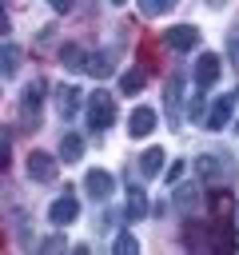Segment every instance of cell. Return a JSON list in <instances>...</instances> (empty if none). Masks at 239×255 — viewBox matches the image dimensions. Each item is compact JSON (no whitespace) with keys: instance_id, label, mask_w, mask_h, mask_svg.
Wrapping results in <instances>:
<instances>
[{"instance_id":"obj_12","label":"cell","mask_w":239,"mask_h":255,"mask_svg":"<svg viewBox=\"0 0 239 255\" xmlns=\"http://www.w3.org/2000/svg\"><path fill=\"white\" fill-rule=\"evenodd\" d=\"M80 72H92L96 80H108V76H112V56H108V52H88Z\"/></svg>"},{"instance_id":"obj_13","label":"cell","mask_w":239,"mask_h":255,"mask_svg":"<svg viewBox=\"0 0 239 255\" xmlns=\"http://www.w3.org/2000/svg\"><path fill=\"white\" fill-rule=\"evenodd\" d=\"M76 108H80V92H76V88H68V84H64V88H56V112H60L64 120H72V116H76Z\"/></svg>"},{"instance_id":"obj_32","label":"cell","mask_w":239,"mask_h":255,"mask_svg":"<svg viewBox=\"0 0 239 255\" xmlns=\"http://www.w3.org/2000/svg\"><path fill=\"white\" fill-rule=\"evenodd\" d=\"M112 4H123V0H112Z\"/></svg>"},{"instance_id":"obj_20","label":"cell","mask_w":239,"mask_h":255,"mask_svg":"<svg viewBox=\"0 0 239 255\" xmlns=\"http://www.w3.org/2000/svg\"><path fill=\"white\" fill-rule=\"evenodd\" d=\"M112 251H116V255H135V251H139V243H135V235L120 231V235L112 239Z\"/></svg>"},{"instance_id":"obj_25","label":"cell","mask_w":239,"mask_h":255,"mask_svg":"<svg viewBox=\"0 0 239 255\" xmlns=\"http://www.w3.org/2000/svg\"><path fill=\"white\" fill-rule=\"evenodd\" d=\"M211 211H215V215H227V211H235V199H231L227 191H215V195H211Z\"/></svg>"},{"instance_id":"obj_23","label":"cell","mask_w":239,"mask_h":255,"mask_svg":"<svg viewBox=\"0 0 239 255\" xmlns=\"http://www.w3.org/2000/svg\"><path fill=\"white\" fill-rule=\"evenodd\" d=\"M20 48L16 44H4V76H16V68H20Z\"/></svg>"},{"instance_id":"obj_1","label":"cell","mask_w":239,"mask_h":255,"mask_svg":"<svg viewBox=\"0 0 239 255\" xmlns=\"http://www.w3.org/2000/svg\"><path fill=\"white\" fill-rule=\"evenodd\" d=\"M84 116H88V128H96V131H104V128H112V120H116V96H112V92H104V88H96V92H88V104H84Z\"/></svg>"},{"instance_id":"obj_28","label":"cell","mask_w":239,"mask_h":255,"mask_svg":"<svg viewBox=\"0 0 239 255\" xmlns=\"http://www.w3.org/2000/svg\"><path fill=\"white\" fill-rule=\"evenodd\" d=\"M179 175H183V159H175V163H171V167L163 171V179H167V183H175Z\"/></svg>"},{"instance_id":"obj_26","label":"cell","mask_w":239,"mask_h":255,"mask_svg":"<svg viewBox=\"0 0 239 255\" xmlns=\"http://www.w3.org/2000/svg\"><path fill=\"white\" fill-rule=\"evenodd\" d=\"M187 116H191V120H203V116H207V104H203V96H191V104H187Z\"/></svg>"},{"instance_id":"obj_16","label":"cell","mask_w":239,"mask_h":255,"mask_svg":"<svg viewBox=\"0 0 239 255\" xmlns=\"http://www.w3.org/2000/svg\"><path fill=\"white\" fill-rule=\"evenodd\" d=\"M147 211H151V203H147L143 187H127V219H143Z\"/></svg>"},{"instance_id":"obj_7","label":"cell","mask_w":239,"mask_h":255,"mask_svg":"<svg viewBox=\"0 0 239 255\" xmlns=\"http://www.w3.org/2000/svg\"><path fill=\"white\" fill-rule=\"evenodd\" d=\"M179 96H183V72H171L167 84H163V104H167L171 128H179Z\"/></svg>"},{"instance_id":"obj_18","label":"cell","mask_w":239,"mask_h":255,"mask_svg":"<svg viewBox=\"0 0 239 255\" xmlns=\"http://www.w3.org/2000/svg\"><path fill=\"white\" fill-rule=\"evenodd\" d=\"M195 167H199V175H203V183H215V179L223 175V163H219L215 155H199V159H195Z\"/></svg>"},{"instance_id":"obj_24","label":"cell","mask_w":239,"mask_h":255,"mask_svg":"<svg viewBox=\"0 0 239 255\" xmlns=\"http://www.w3.org/2000/svg\"><path fill=\"white\" fill-rule=\"evenodd\" d=\"M227 60H231V64L239 68V20H235V24L227 28Z\"/></svg>"},{"instance_id":"obj_9","label":"cell","mask_w":239,"mask_h":255,"mask_svg":"<svg viewBox=\"0 0 239 255\" xmlns=\"http://www.w3.org/2000/svg\"><path fill=\"white\" fill-rule=\"evenodd\" d=\"M56 159H60V155L32 151V155H28V175H32L36 183H48V179H56Z\"/></svg>"},{"instance_id":"obj_27","label":"cell","mask_w":239,"mask_h":255,"mask_svg":"<svg viewBox=\"0 0 239 255\" xmlns=\"http://www.w3.org/2000/svg\"><path fill=\"white\" fill-rule=\"evenodd\" d=\"M64 247H68V243H64V235H48V239L40 243V251H44V255H52V251H64Z\"/></svg>"},{"instance_id":"obj_8","label":"cell","mask_w":239,"mask_h":255,"mask_svg":"<svg viewBox=\"0 0 239 255\" xmlns=\"http://www.w3.org/2000/svg\"><path fill=\"white\" fill-rule=\"evenodd\" d=\"M76 215H80V199H76V195H60V199H52V207H48V219H52L56 227L76 223Z\"/></svg>"},{"instance_id":"obj_31","label":"cell","mask_w":239,"mask_h":255,"mask_svg":"<svg viewBox=\"0 0 239 255\" xmlns=\"http://www.w3.org/2000/svg\"><path fill=\"white\" fill-rule=\"evenodd\" d=\"M223 4H227V0H207V8H223Z\"/></svg>"},{"instance_id":"obj_6","label":"cell","mask_w":239,"mask_h":255,"mask_svg":"<svg viewBox=\"0 0 239 255\" xmlns=\"http://www.w3.org/2000/svg\"><path fill=\"white\" fill-rule=\"evenodd\" d=\"M84 191H88V199H96V203H104L112 191H116V179L108 175V171H100V167H92L88 175H84Z\"/></svg>"},{"instance_id":"obj_17","label":"cell","mask_w":239,"mask_h":255,"mask_svg":"<svg viewBox=\"0 0 239 255\" xmlns=\"http://www.w3.org/2000/svg\"><path fill=\"white\" fill-rule=\"evenodd\" d=\"M143 80H147L143 68H127V72L120 76V92H123V96H135V92L143 88Z\"/></svg>"},{"instance_id":"obj_19","label":"cell","mask_w":239,"mask_h":255,"mask_svg":"<svg viewBox=\"0 0 239 255\" xmlns=\"http://www.w3.org/2000/svg\"><path fill=\"white\" fill-rule=\"evenodd\" d=\"M179 0H139V12L151 20V16H163V12H171Z\"/></svg>"},{"instance_id":"obj_21","label":"cell","mask_w":239,"mask_h":255,"mask_svg":"<svg viewBox=\"0 0 239 255\" xmlns=\"http://www.w3.org/2000/svg\"><path fill=\"white\" fill-rule=\"evenodd\" d=\"M175 203L191 211V207L199 203V191H195V183H183V187H175Z\"/></svg>"},{"instance_id":"obj_4","label":"cell","mask_w":239,"mask_h":255,"mask_svg":"<svg viewBox=\"0 0 239 255\" xmlns=\"http://www.w3.org/2000/svg\"><path fill=\"white\" fill-rule=\"evenodd\" d=\"M155 124H159V112L147 108V104H139V108L127 116V135H131V139H143V135L155 131Z\"/></svg>"},{"instance_id":"obj_30","label":"cell","mask_w":239,"mask_h":255,"mask_svg":"<svg viewBox=\"0 0 239 255\" xmlns=\"http://www.w3.org/2000/svg\"><path fill=\"white\" fill-rule=\"evenodd\" d=\"M231 219H235V223H231V227H235V231H239V203H235V211H231Z\"/></svg>"},{"instance_id":"obj_5","label":"cell","mask_w":239,"mask_h":255,"mask_svg":"<svg viewBox=\"0 0 239 255\" xmlns=\"http://www.w3.org/2000/svg\"><path fill=\"white\" fill-rule=\"evenodd\" d=\"M163 44H167L171 52H191V48L199 44V28H195V24H175V28H167Z\"/></svg>"},{"instance_id":"obj_11","label":"cell","mask_w":239,"mask_h":255,"mask_svg":"<svg viewBox=\"0 0 239 255\" xmlns=\"http://www.w3.org/2000/svg\"><path fill=\"white\" fill-rule=\"evenodd\" d=\"M231 108H235V96H219L211 108H207V116H203V124L215 131V128H223L227 120H231Z\"/></svg>"},{"instance_id":"obj_2","label":"cell","mask_w":239,"mask_h":255,"mask_svg":"<svg viewBox=\"0 0 239 255\" xmlns=\"http://www.w3.org/2000/svg\"><path fill=\"white\" fill-rule=\"evenodd\" d=\"M219 76H223V60H219L215 52H203V56L195 60V88L203 92V88L219 84Z\"/></svg>"},{"instance_id":"obj_15","label":"cell","mask_w":239,"mask_h":255,"mask_svg":"<svg viewBox=\"0 0 239 255\" xmlns=\"http://www.w3.org/2000/svg\"><path fill=\"white\" fill-rule=\"evenodd\" d=\"M84 155V139L76 135V131H68L64 139H60V163H76Z\"/></svg>"},{"instance_id":"obj_22","label":"cell","mask_w":239,"mask_h":255,"mask_svg":"<svg viewBox=\"0 0 239 255\" xmlns=\"http://www.w3.org/2000/svg\"><path fill=\"white\" fill-rule=\"evenodd\" d=\"M84 56H88V52H80L76 44H64V48H60V60H64L68 68H84Z\"/></svg>"},{"instance_id":"obj_29","label":"cell","mask_w":239,"mask_h":255,"mask_svg":"<svg viewBox=\"0 0 239 255\" xmlns=\"http://www.w3.org/2000/svg\"><path fill=\"white\" fill-rule=\"evenodd\" d=\"M48 4H52L56 12H68V8H72V0H48Z\"/></svg>"},{"instance_id":"obj_3","label":"cell","mask_w":239,"mask_h":255,"mask_svg":"<svg viewBox=\"0 0 239 255\" xmlns=\"http://www.w3.org/2000/svg\"><path fill=\"white\" fill-rule=\"evenodd\" d=\"M40 104H44V80H32V84L24 88V100H20L28 131H36V124H40Z\"/></svg>"},{"instance_id":"obj_10","label":"cell","mask_w":239,"mask_h":255,"mask_svg":"<svg viewBox=\"0 0 239 255\" xmlns=\"http://www.w3.org/2000/svg\"><path fill=\"white\" fill-rule=\"evenodd\" d=\"M183 247H191V251H211V247H215V231L207 235L203 223H183Z\"/></svg>"},{"instance_id":"obj_14","label":"cell","mask_w":239,"mask_h":255,"mask_svg":"<svg viewBox=\"0 0 239 255\" xmlns=\"http://www.w3.org/2000/svg\"><path fill=\"white\" fill-rule=\"evenodd\" d=\"M163 159H167V155H163L159 147H151V151H143V155H139V171H143L147 179H155V175H163V171H167V167H163Z\"/></svg>"}]
</instances>
